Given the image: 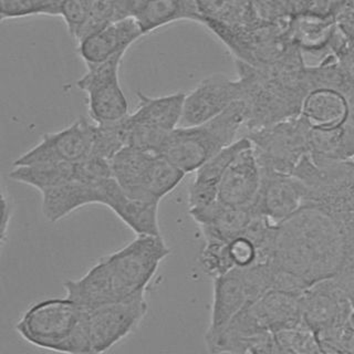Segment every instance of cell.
I'll use <instances>...</instances> for the list:
<instances>
[{
	"label": "cell",
	"mask_w": 354,
	"mask_h": 354,
	"mask_svg": "<svg viewBox=\"0 0 354 354\" xmlns=\"http://www.w3.org/2000/svg\"><path fill=\"white\" fill-rule=\"evenodd\" d=\"M88 311L93 354H104L138 329L149 313L145 295Z\"/></svg>",
	"instance_id": "8fae6325"
},
{
	"label": "cell",
	"mask_w": 354,
	"mask_h": 354,
	"mask_svg": "<svg viewBox=\"0 0 354 354\" xmlns=\"http://www.w3.org/2000/svg\"><path fill=\"white\" fill-rule=\"evenodd\" d=\"M134 18L143 35L173 22L204 21L197 0H145Z\"/></svg>",
	"instance_id": "484cf974"
},
{
	"label": "cell",
	"mask_w": 354,
	"mask_h": 354,
	"mask_svg": "<svg viewBox=\"0 0 354 354\" xmlns=\"http://www.w3.org/2000/svg\"><path fill=\"white\" fill-rule=\"evenodd\" d=\"M9 178L36 188L40 193L75 180V163H42L14 166Z\"/></svg>",
	"instance_id": "83f0119b"
},
{
	"label": "cell",
	"mask_w": 354,
	"mask_h": 354,
	"mask_svg": "<svg viewBox=\"0 0 354 354\" xmlns=\"http://www.w3.org/2000/svg\"><path fill=\"white\" fill-rule=\"evenodd\" d=\"M351 243H354V238H353V239H351V241H350V243H348V245H351Z\"/></svg>",
	"instance_id": "d590c367"
},
{
	"label": "cell",
	"mask_w": 354,
	"mask_h": 354,
	"mask_svg": "<svg viewBox=\"0 0 354 354\" xmlns=\"http://www.w3.org/2000/svg\"><path fill=\"white\" fill-rule=\"evenodd\" d=\"M245 105L239 101L204 124L178 127L166 136L160 155L185 174L195 173L210 158L237 141L245 125Z\"/></svg>",
	"instance_id": "8992f818"
},
{
	"label": "cell",
	"mask_w": 354,
	"mask_h": 354,
	"mask_svg": "<svg viewBox=\"0 0 354 354\" xmlns=\"http://www.w3.org/2000/svg\"><path fill=\"white\" fill-rule=\"evenodd\" d=\"M186 93L166 94L162 97H149L138 92V106L127 120L136 124L147 125L164 132H171L182 121Z\"/></svg>",
	"instance_id": "cb8c5ba5"
},
{
	"label": "cell",
	"mask_w": 354,
	"mask_h": 354,
	"mask_svg": "<svg viewBox=\"0 0 354 354\" xmlns=\"http://www.w3.org/2000/svg\"><path fill=\"white\" fill-rule=\"evenodd\" d=\"M260 187L261 167L252 143L227 169L219 184L218 201L234 207H254Z\"/></svg>",
	"instance_id": "ac0fdd59"
},
{
	"label": "cell",
	"mask_w": 354,
	"mask_h": 354,
	"mask_svg": "<svg viewBox=\"0 0 354 354\" xmlns=\"http://www.w3.org/2000/svg\"><path fill=\"white\" fill-rule=\"evenodd\" d=\"M261 298L243 268H235L214 279L213 306L205 335L209 346L243 308Z\"/></svg>",
	"instance_id": "9a60e30c"
},
{
	"label": "cell",
	"mask_w": 354,
	"mask_h": 354,
	"mask_svg": "<svg viewBox=\"0 0 354 354\" xmlns=\"http://www.w3.org/2000/svg\"><path fill=\"white\" fill-rule=\"evenodd\" d=\"M250 144L252 142L247 136L238 138L235 143L221 151L195 171V178L188 188L189 209L206 207L218 199L219 184L227 169L236 156Z\"/></svg>",
	"instance_id": "7402d4cb"
},
{
	"label": "cell",
	"mask_w": 354,
	"mask_h": 354,
	"mask_svg": "<svg viewBox=\"0 0 354 354\" xmlns=\"http://www.w3.org/2000/svg\"><path fill=\"white\" fill-rule=\"evenodd\" d=\"M292 175L306 187L304 205L328 210L344 223L348 235H354L353 158L317 162L308 155Z\"/></svg>",
	"instance_id": "52a82bcc"
},
{
	"label": "cell",
	"mask_w": 354,
	"mask_h": 354,
	"mask_svg": "<svg viewBox=\"0 0 354 354\" xmlns=\"http://www.w3.org/2000/svg\"><path fill=\"white\" fill-rule=\"evenodd\" d=\"M249 354H295L291 350L283 346L276 335H271L266 340L261 341L252 346L248 351Z\"/></svg>",
	"instance_id": "836d02e7"
},
{
	"label": "cell",
	"mask_w": 354,
	"mask_h": 354,
	"mask_svg": "<svg viewBox=\"0 0 354 354\" xmlns=\"http://www.w3.org/2000/svg\"><path fill=\"white\" fill-rule=\"evenodd\" d=\"M189 215L201 227L205 241L228 243L243 235L258 214L254 207H234L217 199L206 207L189 209Z\"/></svg>",
	"instance_id": "44dd1931"
},
{
	"label": "cell",
	"mask_w": 354,
	"mask_h": 354,
	"mask_svg": "<svg viewBox=\"0 0 354 354\" xmlns=\"http://www.w3.org/2000/svg\"><path fill=\"white\" fill-rule=\"evenodd\" d=\"M93 136V122L81 118L62 130L44 134L35 147L17 158L12 166L77 163L91 154Z\"/></svg>",
	"instance_id": "7c38bea8"
},
{
	"label": "cell",
	"mask_w": 354,
	"mask_h": 354,
	"mask_svg": "<svg viewBox=\"0 0 354 354\" xmlns=\"http://www.w3.org/2000/svg\"><path fill=\"white\" fill-rule=\"evenodd\" d=\"M125 53L95 66L77 81L88 100V115L94 124H109L127 119L129 102L120 83V66Z\"/></svg>",
	"instance_id": "30bf717a"
},
{
	"label": "cell",
	"mask_w": 354,
	"mask_h": 354,
	"mask_svg": "<svg viewBox=\"0 0 354 354\" xmlns=\"http://www.w3.org/2000/svg\"><path fill=\"white\" fill-rule=\"evenodd\" d=\"M127 147V125L124 120L109 124H94L92 154L105 160H113Z\"/></svg>",
	"instance_id": "f1b7e54d"
},
{
	"label": "cell",
	"mask_w": 354,
	"mask_h": 354,
	"mask_svg": "<svg viewBox=\"0 0 354 354\" xmlns=\"http://www.w3.org/2000/svg\"><path fill=\"white\" fill-rule=\"evenodd\" d=\"M241 100V84L225 75L205 77L186 94L180 127L204 124Z\"/></svg>",
	"instance_id": "2e32d148"
},
{
	"label": "cell",
	"mask_w": 354,
	"mask_h": 354,
	"mask_svg": "<svg viewBox=\"0 0 354 354\" xmlns=\"http://www.w3.org/2000/svg\"><path fill=\"white\" fill-rule=\"evenodd\" d=\"M62 0H0L1 20L16 19L33 15L59 16Z\"/></svg>",
	"instance_id": "f546056e"
},
{
	"label": "cell",
	"mask_w": 354,
	"mask_h": 354,
	"mask_svg": "<svg viewBox=\"0 0 354 354\" xmlns=\"http://www.w3.org/2000/svg\"><path fill=\"white\" fill-rule=\"evenodd\" d=\"M11 208L10 203L6 197V194L3 193V216H1V243L5 245L6 237H7V232H8L9 224H10Z\"/></svg>",
	"instance_id": "e575fe53"
},
{
	"label": "cell",
	"mask_w": 354,
	"mask_h": 354,
	"mask_svg": "<svg viewBox=\"0 0 354 354\" xmlns=\"http://www.w3.org/2000/svg\"><path fill=\"white\" fill-rule=\"evenodd\" d=\"M310 125L301 115L260 130L250 131L252 141L261 167L293 174L299 164L310 155Z\"/></svg>",
	"instance_id": "9c48e42d"
},
{
	"label": "cell",
	"mask_w": 354,
	"mask_h": 354,
	"mask_svg": "<svg viewBox=\"0 0 354 354\" xmlns=\"http://www.w3.org/2000/svg\"><path fill=\"white\" fill-rule=\"evenodd\" d=\"M300 304L302 324L317 335L346 324L354 315L351 299L333 278L308 288Z\"/></svg>",
	"instance_id": "5bb4252c"
},
{
	"label": "cell",
	"mask_w": 354,
	"mask_h": 354,
	"mask_svg": "<svg viewBox=\"0 0 354 354\" xmlns=\"http://www.w3.org/2000/svg\"><path fill=\"white\" fill-rule=\"evenodd\" d=\"M112 175L132 198L160 203L184 180L185 173L162 155L127 147L112 160Z\"/></svg>",
	"instance_id": "ba28073f"
},
{
	"label": "cell",
	"mask_w": 354,
	"mask_h": 354,
	"mask_svg": "<svg viewBox=\"0 0 354 354\" xmlns=\"http://www.w3.org/2000/svg\"><path fill=\"white\" fill-rule=\"evenodd\" d=\"M41 195L42 214L50 223H58L75 210L101 202L99 183L90 184L77 180L51 188Z\"/></svg>",
	"instance_id": "603a6c76"
},
{
	"label": "cell",
	"mask_w": 354,
	"mask_h": 354,
	"mask_svg": "<svg viewBox=\"0 0 354 354\" xmlns=\"http://www.w3.org/2000/svg\"><path fill=\"white\" fill-rule=\"evenodd\" d=\"M302 293L271 289L248 304L207 346L212 353H248L271 335L302 324Z\"/></svg>",
	"instance_id": "277c9868"
},
{
	"label": "cell",
	"mask_w": 354,
	"mask_h": 354,
	"mask_svg": "<svg viewBox=\"0 0 354 354\" xmlns=\"http://www.w3.org/2000/svg\"><path fill=\"white\" fill-rule=\"evenodd\" d=\"M169 254L162 236H138L101 258L79 279L64 282L66 297L83 309L93 310L145 295Z\"/></svg>",
	"instance_id": "7a4b0ae2"
},
{
	"label": "cell",
	"mask_w": 354,
	"mask_h": 354,
	"mask_svg": "<svg viewBox=\"0 0 354 354\" xmlns=\"http://www.w3.org/2000/svg\"><path fill=\"white\" fill-rule=\"evenodd\" d=\"M306 195L304 183L295 175L261 167V187L254 209L279 224L304 207Z\"/></svg>",
	"instance_id": "e0dca14e"
},
{
	"label": "cell",
	"mask_w": 354,
	"mask_h": 354,
	"mask_svg": "<svg viewBox=\"0 0 354 354\" xmlns=\"http://www.w3.org/2000/svg\"><path fill=\"white\" fill-rule=\"evenodd\" d=\"M100 205L110 208L136 236H160L158 221L160 203L132 198L113 177L99 183Z\"/></svg>",
	"instance_id": "d6986e66"
},
{
	"label": "cell",
	"mask_w": 354,
	"mask_h": 354,
	"mask_svg": "<svg viewBox=\"0 0 354 354\" xmlns=\"http://www.w3.org/2000/svg\"><path fill=\"white\" fill-rule=\"evenodd\" d=\"M288 35L304 57L315 59V66L337 55L346 47V37L337 27L333 15L302 11L288 21Z\"/></svg>",
	"instance_id": "4fadbf2b"
},
{
	"label": "cell",
	"mask_w": 354,
	"mask_h": 354,
	"mask_svg": "<svg viewBox=\"0 0 354 354\" xmlns=\"http://www.w3.org/2000/svg\"><path fill=\"white\" fill-rule=\"evenodd\" d=\"M258 19L265 24H287L295 14L292 0H252Z\"/></svg>",
	"instance_id": "1f68e13d"
},
{
	"label": "cell",
	"mask_w": 354,
	"mask_h": 354,
	"mask_svg": "<svg viewBox=\"0 0 354 354\" xmlns=\"http://www.w3.org/2000/svg\"><path fill=\"white\" fill-rule=\"evenodd\" d=\"M16 331L28 343L48 351L93 354L88 311L66 297L32 304L17 321Z\"/></svg>",
	"instance_id": "5b68a950"
},
{
	"label": "cell",
	"mask_w": 354,
	"mask_h": 354,
	"mask_svg": "<svg viewBox=\"0 0 354 354\" xmlns=\"http://www.w3.org/2000/svg\"><path fill=\"white\" fill-rule=\"evenodd\" d=\"M351 102L346 93L330 88H318L307 94L300 115L313 127H337L346 124Z\"/></svg>",
	"instance_id": "d4e9b609"
},
{
	"label": "cell",
	"mask_w": 354,
	"mask_h": 354,
	"mask_svg": "<svg viewBox=\"0 0 354 354\" xmlns=\"http://www.w3.org/2000/svg\"><path fill=\"white\" fill-rule=\"evenodd\" d=\"M203 25L215 22L232 29L250 28L260 24L252 0H197Z\"/></svg>",
	"instance_id": "4316f807"
},
{
	"label": "cell",
	"mask_w": 354,
	"mask_h": 354,
	"mask_svg": "<svg viewBox=\"0 0 354 354\" xmlns=\"http://www.w3.org/2000/svg\"><path fill=\"white\" fill-rule=\"evenodd\" d=\"M348 248L344 223L324 208L304 205L295 215L274 225L266 263L274 266L295 290L304 292L337 276Z\"/></svg>",
	"instance_id": "6da1fadb"
},
{
	"label": "cell",
	"mask_w": 354,
	"mask_h": 354,
	"mask_svg": "<svg viewBox=\"0 0 354 354\" xmlns=\"http://www.w3.org/2000/svg\"><path fill=\"white\" fill-rule=\"evenodd\" d=\"M335 17L337 27L346 37L348 46L354 48V0H348Z\"/></svg>",
	"instance_id": "d6a6232c"
},
{
	"label": "cell",
	"mask_w": 354,
	"mask_h": 354,
	"mask_svg": "<svg viewBox=\"0 0 354 354\" xmlns=\"http://www.w3.org/2000/svg\"><path fill=\"white\" fill-rule=\"evenodd\" d=\"M92 0H62L61 14L66 28L73 38L79 41L88 25L91 12Z\"/></svg>",
	"instance_id": "4dcf8cb0"
},
{
	"label": "cell",
	"mask_w": 354,
	"mask_h": 354,
	"mask_svg": "<svg viewBox=\"0 0 354 354\" xmlns=\"http://www.w3.org/2000/svg\"><path fill=\"white\" fill-rule=\"evenodd\" d=\"M248 132L293 119L310 92L308 66L300 51L269 68L235 61Z\"/></svg>",
	"instance_id": "3957f363"
},
{
	"label": "cell",
	"mask_w": 354,
	"mask_h": 354,
	"mask_svg": "<svg viewBox=\"0 0 354 354\" xmlns=\"http://www.w3.org/2000/svg\"><path fill=\"white\" fill-rule=\"evenodd\" d=\"M142 36L136 18L116 20L77 42V53L86 66H95L127 53Z\"/></svg>",
	"instance_id": "ffe728a7"
}]
</instances>
